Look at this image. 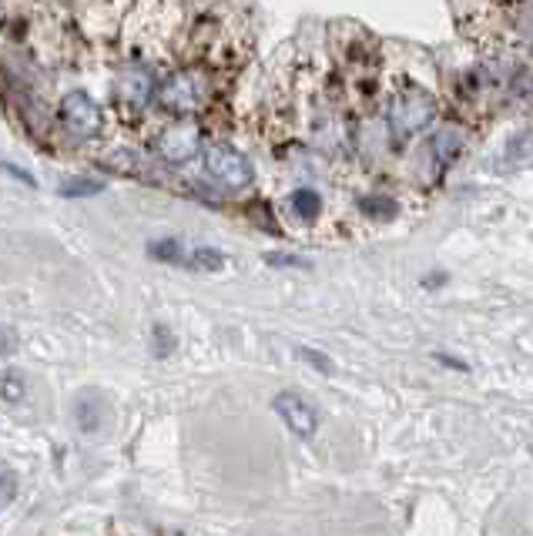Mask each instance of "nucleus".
Wrapping results in <instances>:
<instances>
[{
  "mask_svg": "<svg viewBox=\"0 0 533 536\" xmlns=\"http://www.w3.org/2000/svg\"><path fill=\"white\" fill-rule=\"evenodd\" d=\"M436 118V98L423 84H399L396 94L386 104V128L396 141H409L426 131Z\"/></svg>",
  "mask_w": 533,
  "mask_h": 536,
  "instance_id": "1",
  "label": "nucleus"
},
{
  "mask_svg": "<svg viewBox=\"0 0 533 536\" xmlns=\"http://www.w3.org/2000/svg\"><path fill=\"white\" fill-rule=\"evenodd\" d=\"M215 94V81L212 74L205 71V67H182V71H175L168 81H161V88L155 91L158 104L171 114H192V111H202L208 108V101H212Z\"/></svg>",
  "mask_w": 533,
  "mask_h": 536,
  "instance_id": "2",
  "label": "nucleus"
},
{
  "mask_svg": "<svg viewBox=\"0 0 533 536\" xmlns=\"http://www.w3.org/2000/svg\"><path fill=\"white\" fill-rule=\"evenodd\" d=\"M198 148H202V128L192 118L171 121L151 138V151L168 165H185L198 155Z\"/></svg>",
  "mask_w": 533,
  "mask_h": 536,
  "instance_id": "3",
  "label": "nucleus"
},
{
  "mask_svg": "<svg viewBox=\"0 0 533 536\" xmlns=\"http://www.w3.org/2000/svg\"><path fill=\"white\" fill-rule=\"evenodd\" d=\"M205 171L208 178L225 188H249L255 178L252 161L239 148L228 145V141H215V145L205 148Z\"/></svg>",
  "mask_w": 533,
  "mask_h": 536,
  "instance_id": "4",
  "label": "nucleus"
},
{
  "mask_svg": "<svg viewBox=\"0 0 533 536\" xmlns=\"http://www.w3.org/2000/svg\"><path fill=\"white\" fill-rule=\"evenodd\" d=\"M155 91H158L155 71H151L148 64H138V61L121 67L118 78H114V88H111L118 108H125V111H141L145 104H151Z\"/></svg>",
  "mask_w": 533,
  "mask_h": 536,
  "instance_id": "5",
  "label": "nucleus"
},
{
  "mask_svg": "<svg viewBox=\"0 0 533 536\" xmlns=\"http://www.w3.org/2000/svg\"><path fill=\"white\" fill-rule=\"evenodd\" d=\"M57 118H61V128L71 134V138H98L101 134V108L94 104L84 91H71L61 98V108H57Z\"/></svg>",
  "mask_w": 533,
  "mask_h": 536,
  "instance_id": "6",
  "label": "nucleus"
},
{
  "mask_svg": "<svg viewBox=\"0 0 533 536\" xmlns=\"http://www.w3.org/2000/svg\"><path fill=\"white\" fill-rule=\"evenodd\" d=\"M500 78L490 71V67H477V71H466L460 84H456V108L470 111V108H487V104L497 101Z\"/></svg>",
  "mask_w": 533,
  "mask_h": 536,
  "instance_id": "7",
  "label": "nucleus"
},
{
  "mask_svg": "<svg viewBox=\"0 0 533 536\" xmlns=\"http://www.w3.org/2000/svg\"><path fill=\"white\" fill-rule=\"evenodd\" d=\"M275 413H279V419L285 426L292 429L295 436H302V439H309V436H316V413L302 402V396H295V392H279L275 396Z\"/></svg>",
  "mask_w": 533,
  "mask_h": 536,
  "instance_id": "8",
  "label": "nucleus"
},
{
  "mask_svg": "<svg viewBox=\"0 0 533 536\" xmlns=\"http://www.w3.org/2000/svg\"><path fill=\"white\" fill-rule=\"evenodd\" d=\"M463 148H466V134L460 128H453V124L443 131H436L433 141H430V155H433L436 165H440V171L450 168L453 161L463 155Z\"/></svg>",
  "mask_w": 533,
  "mask_h": 536,
  "instance_id": "9",
  "label": "nucleus"
},
{
  "mask_svg": "<svg viewBox=\"0 0 533 536\" xmlns=\"http://www.w3.org/2000/svg\"><path fill=\"white\" fill-rule=\"evenodd\" d=\"M292 208H295V215L302 218V222H316L319 212H322V198H319V191H312V188H299V191H292Z\"/></svg>",
  "mask_w": 533,
  "mask_h": 536,
  "instance_id": "10",
  "label": "nucleus"
},
{
  "mask_svg": "<svg viewBox=\"0 0 533 536\" xmlns=\"http://www.w3.org/2000/svg\"><path fill=\"white\" fill-rule=\"evenodd\" d=\"M225 265V255L218 248H195L188 255V268H198V272H218Z\"/></svg>",
  "mask_w": 533,
  "mask_h": 536,
  "instance_id": "11",
  "label": "nucleus"
},
{
  "mask_svg": "<svg viewBox=\"0 0 533 536\" xmlns=\"http://www.w3.org/2000/svg\"><path fill=\"white\" fill-rule=\"evenodd\" d=\"M359 212H366L373 218H393L399 212V205L386 195H369V198H359Z\"/></svg>",
  "mask_w": 533,
  "mask_h": 536,
  "instance_id": "12",
  "label": "nucleus"
},
{
  "mask_svg": "<svg viewBox=\"0 0 533 536\" xmlns=\"http://www.w3.org/2000/svg\"><path fill=\"white\" fill-rule=\"evenodd\" d=\"M104 185L101 181H88V178H74L68 185H61V195L64 198H81V195H101Z\"/></svg>",
  "mask_w": 533,
  "mask_h": 536,
  "instance_id": "13",
  "label": "nucleus"
},
{
  "mask_svg": "<svg viewBox=\"0 0 533 536\" xmlns=\"http://www.w3.org/2000/svg\"><path fill=\"white\" fill-rule=\"evenodd\" d=\"M151 258H165V262H182V245L178 238H165V242H151L148 245Z\"/></svg>",
  "mask_w": 533,
  "mask_h": 536,
  "instance_id": "14",
  "label": "nucleus"
},
{
  "mask_svg": "<svg viewBox=\"0 0 533 536\" xmlns=\"http://www.w3.org/2000/svg\"><path fill=\"white\" fill-rule=\"evenodd\" d=\"M299 356L306 359V362H312L319 372H332V359H326L322 352H316V349H299Z\"/></svg>",
  "mask_w": 533,
  "mask_h": 536,
  "instance_id": "15",
  "label": "nucleus"
},
{
  "mask_svg": "<svg viewBox=\"0 0 533 536\" xmlns=\"http://www.w3.org/2000/svg\"><path fill=\"white\" fill-rule=\"evenodd\" d=\"M14 490H17V483H14V476L11 473H0V506H7L14 500Z\"/></svg>",
  "mask_w": 533,
  "mask_h": 536,
  "instance_id": "16",
  "label": "nucleus"
},
{
  "mask_svg": "<svg viewBox=\"0 0 533 536\" xmlns=\"http://www.w3.org/2000/svg\"><path fill=\"white\" fill-rule=\"evenodd\" d=\"M155 339H158L155 356H168V352H171V332L165 329V325H155Z\"/></svg>",
  "mask_w": 533,
  "mask_h": 536,
  "instance_id": "17",
  "label": "nucleus"
},
{
  "mask_svg": "<svg viewBox=\"0 0 533 536\" xmlns=\"http://www.w3.org/2000/svg\"><path fill=\"white\" fill-rule=\"evenodd\" d=\"M265 262L269 265H282V268H292V265H306L302 258H295V255H285V252H269L265 255Z\"/></svg>",
  "mask_w": 533,
  "mask_h": 536,
  "instance_id": "18",
  "label": "nucleus"
},
{
  "mask_svg": "<svg viewBox=\"0 0 533 536\" xmlns=\"http://www.w3.org/2000/svg\"><path fill=\"white\" fill-rule=\"evenodd\" d=\"M17 349V335L14 329H0V356H11Z\"/></svg>",
  "mask_w": 533,
  "mask_h": 536,
  "instance_id": "19",
  "label": "nucleus"
},
{
  "mask_svg": "<svg viewBox=\"0 0 533 536\" xmlns=\"http://www.w3.org/2000/svg\"><path fill=\"white\" fill-rule=\"evenodd\" d=\"M0 392H4V396L11 399V402H17V399H21V379H17L14 372H11V376H7V382H4V386H0Z\"/></svg>",
  "mask_w": 533,
  "mask_h": 536,
  "instance_id": "20",
  "label": "nucleus"
}]
</instances>
